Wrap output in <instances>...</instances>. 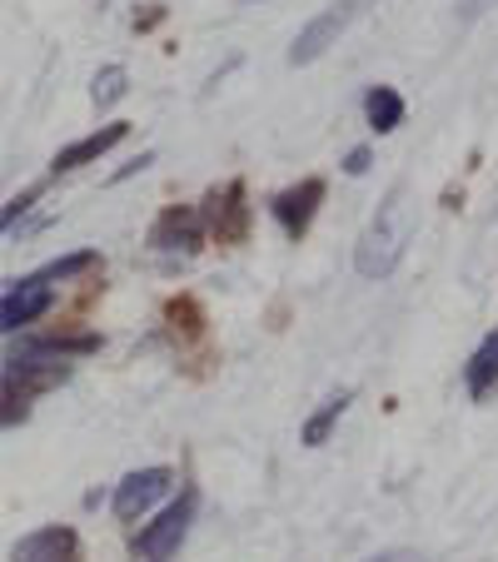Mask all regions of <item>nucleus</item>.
<instances>
[{
	"label": "nucleus",
	"instance_id": "f257e3e1",
	"mask_svg": "<svg viewBox=\"0 0 498 562\" xmlns=\"http://www.w3.org/2000/svg\"><path fill=\"white\" fill-rule=\"evenodd\" d=\"M403 239H409V220H403V190H394L389 200L379 204L374 224L364 229L359 249H354V269L364 279H384L403 255Z\"/></svg>",
	"mask_w": 498,
	"mask_h": 562
},
{
	"label": "nucleus",
	"instance_id": "f03ea898",
	"mask_svg": "<svg viewBox=\"0 0 498 562\" xmlns=\"http://www.w3.org/2000/svg\"><path fill=\"white\" fill-rule=\"evenodd\" d=\"M190 518H195V493H180V503H170L155 522H145V532H140V542H135V558L140 562H170L175 552H180L185 532H190Z\"/></svg>",
	"mask_w": 498,
	"mask_h": 562
},
{
	"label": "nucleus",
	"instance_id": "7ed1b4c3",
	"mask_svg": "<svg viewBox=\"0 0 498 562\" xmlns=\"http://www.w3.org/2000/svg\"><path fill=\"white\" fill-rule=\"evenodd\" d=\"M359 5L364 0H340V5H329L324 15H314V21L299 31V41L289 45V65H309V60H319V55L329 50V41L344 31V25L359 15Z\"/></svg>",
	"mask_w": 498,
	"mask_h": 562
},
{
	"label": "nucleus",
	"instance_id": "20e7f679",
	"mask_svg": "<svg viewBox=\"0 0 498 562\" xmlns=\"http://www.w3.org/2000/svg\"><path fill=\"white\" fill-rule=\"evenodd\" d=\"M170 488H175V473H170V468H140V473H130L125 483L115 488V518L135 522L140 513H150Z\"/></svg>",
	"mask_w": 498,
	"mask_h": 562
},
{
	"label": "nucleus",
	"instance_id": "39448f33",
	"mask_svg": "<svg viewBox=\"0 0 498 562\" xmlns=\"http://www.w3.org/2000/svg\"><path fill=\"white\" fill-rule=\"evenodd\" d=\"M45 308H51V284H45L41 274H35V279H15V284L5 289V299H0V329H5V334L25 329V324H35Z\"/></svg>",
	"mask_w": 498,
	"mask_h": 562
},
{
	"label": "nucleus",
	"instance_id": "423d86ee",
	"mask_svg": "<svg viewBox=\"0 0 498 562\" xmlns=\"http://www.w3.org/2000/svg\"><path fill=\"white\" fill-rule=\"evenodd\" d=\"M204 239V224L195 210H165L155 220V229H150V249H159V255H195Z\"/></svg>",
	"mask_w": 498,
	"mask_h": 562
},
{
	"label": "nucleus",
	"instance_id": "0eeeda50",
	"mask_svg": "<svg viewBox=\"0 0 498 562\" xmlns=\"http://www.w3.org/2000/svg\"><path fill=\"white\" fill-rule=\"evenodd\" d=\"M11 562H80V542L70 528H41L15 542Z\"/></svg>",
	"mask_w": 498,
	"mask_h": 562
},
{
	"label": "nucleus",
	"instance_id": "6e6552de",
	"mask_svg": "<svg viewBox=\"0 0 498 562\" xmlns=\"http://www.w3.org/2000/svg\"><path fill=\"white\" fill-rule=\"evenodd\" d=\"M324 200V180H305V184H295V190H285V194H275V220L285 224V234L289 239H299V234L309 229V220H314V204Z\"/></svg>",
	"mask_w": 498,
	"mask_h": 562
},
{
	"label": "nucleus",
	"instance_id": "1a4fd4ad",
	"mask_svg": "<svg viewBox=\"0 0 498 562\" xmlns=\"http://www.w3.org/2000/svg\"><path fill=\"white\" fill-rule=\"evenodd\" d=\"M130 135V125H106V130H96V135H86V139H75L70 149H60V155H55V175H65V170H80V165H90V159H100L106 155V149H115L120 139Z\"/></svg>",
	"mask_w": 498,
	"mask_h": 562
},
{
	"label": "nucleus",
	"instance_id": "9d476101",
	"mask_svg": "<svg viewBox=\"0 0 498 562\" xmlns=\"http://www.w3.org/2000/svg\"><path fill=\"white\" fill-rule=\"evenodd\" d=\"M244 184H224L220 194H210V224L220 229V239H244V220H250V210H244Z\"/></svg>",
	"mask_w": 498,
	"mask_h": 562
},
{
	"label": "nucleus",
	"instance_id": "9b49d317",
	"mask_svg": "<svg viewBox=\"0 0 498 562\" xmlns=\"http://www.w3.org/2000/svg\"><path fill=\"white\" fill-rule=\"evenodd\" d=\"M464 379H468V393H474V398H484V393L498 383V329L474 349V359H468Z\"/></svg>",
	"mask_w": 498,
	"mask_h": 562
},
{
	"label": "nucleus",
	"instance_id": "f8f14e48",
	"mask_svg": "<svg viewBox=\"0 0 498 562\" xmlns=\"http://www.w3.org/2000/svg\"><path fill=\"white\" fill-rule=\"evenodd\" d=\"M364 110H369V130H379V135L403 125V100H399V90H389V86H374Z\"/></svg>",
	"mask_w": 498,
	"mask_h": 562
},
{
	"label": "nucleus",
	"instance_id": "ddd939ff",
	"mask_svg": "<svg viewBox=\"0 0 498 562\" xmlns=\"http://www.w3.org/2000/svg\"><path fill=\"white\" fill-rule=\"evenodd\" d=\"M344 408H350V393H334V398H324V408H319V414L305 424V443H309V448H319V443H324V438H329V428L340 424V414H344Z\"/></svg>",
	"mask_w": 498,
	"mask_h": 562
},
{
	"label": "nucleus",
	"instance_id": "4468645a",
	"mask_svg": "<svg viewBox=\"0 0 498 562\" xmlns=\"http://www.w3.org/2000/svg\"><path fill=\"white\" fill-rule=\"evenodd\" d=\"M90 95H96V105H115V100L125 95V70H120V65H106V70L96 75V90H90Z\"/></svg>",
	"mask_w": 498,
	"mask_h": 562
},
{
	"label": "nucleus",
	"instance_id": "2eb2a0df",
	"mask_svg": "<svg viewBox=\"0 0 498 562\" xmlns=\"http://www.w3.org/2000/svg\"><path fill=\"white\" fill-rule=\"evenodd\" d=\"M90 265H100V255L96 249H80V255H65V259H55V265H45L41 279H70V274H80V269H90Z\"/></svg>",
	"mask_w": 498,
	"mask_h": 562
},
{
	"label": "nucleus",
	"instance_id": "dca6fc26",
	"mask_svg": "<svg viewBox=\"0 0 498 562\" xmlns=\"http://www.w3.org/2000/svg\"><path fill=\"white\" fill-rule=\"evenodd\" d=\"M364 170H369V149H350V155H344V175H364Z\"/></svg>",
	"mask_w": 498,
	"mask_h": 562
},
{
	"label": "nucleus",
	"instance_id": "f3484780",
	"mask_svg": "<svg viewBox=\"0 0 498 562\" xmlns=\"http://www.w3.org/2000/svg\"><path fill=\"white\" fill-rule=\"evenodd\" d=\"M364 562H424V558L409 548H389V552H374V558H364Z\"/></svg>",
	"mask_w": 498,
	"mask_h": 562
}]
</instances>
